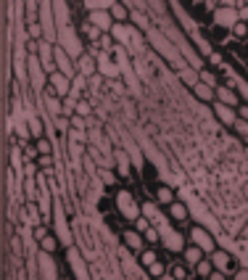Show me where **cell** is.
Segmentation results:
<instances>
[{"label":"cell","mask_w":248,"mask_h":280,"mask_svg":"<svg viewBox=\"0 0 248 280\" xmlns=\"http://www.w3.org/2000/svg\"><path fill=\"white\" fill-rule=\"evenodd\" d=\"M238 21H240L238 3H219V8L214 11V27H219V29H227V32H230Z\"/></svg>","instance_id":"obj_1"},{"label":"cell","mask_w":248,"mask_h":280,"mask_svg":"<svg viewBox=\"0 0 248 280\" xmlns=\"http://www.w3.org/2000/svg\"><path fill=\"white\" fill-rule=\"evenodd\" d=\"M190 238H193V246H198L204 254H214L216 251V240H214V233L208 228H193L190 230Z\"/></svg>","instance_id":"obj_2"},{"label":"cell","mask_w":248,"mask_h":280,"mask_svg":"<svg viewBox=\"0 0 248 280\" xmlns=\"http://www.w3.org/2000/svg\"><path fill=\"white\" fill-rule=\"evenodd\" d=\"M45 93H50V95H56V98H69V93H72V77H66V74H50V80H48V90Z\"/></svg>","instance_id":"obj_3"},{"label":"cell","mask_w":248,"mask_h":280,"mask_svg":"<svg viewBox=\"0 0 248 280\" xmlns=\"http://www.w3.org/2000/svg\"><path fill=\"white\" fill-rule=\"evenodd\" d=\"M116 206L122 209V214L127 217V220H137V217H143L140 206L135 204V196L129 190H119V193H116Z\"/></svg>","instance_id":"obj_4"},{"label":"cell","mask_w":248,"mask_h":280,"mask_svg":"<svg viewBox=\"0 0 248 280\" xmlns=\"http://www.w3.org/2000/svg\"><path fill=\"white\" fill-rule=\"evenodd\" d=\"M98 74L106 77V82L119 80L122 66L116 64V58H111V53H100V56H98Z\"/></svg>","instance_id":"obj_5"},{"label":"cell","mask_w":248,"mask_h":280,"mask_svg":"<svg viewBox=\"0 0 248 280\" xmlns=\"http://www.w3.org/2000/svg\"><path fill=\"white\" fill-rule=\"evenodd\" d=\"M208 259L214 262V270L224 272V275H235L240 270L235 264V254H230V251H214V254H208Z\"/></svg>","instance_id":"obj_6"},{"label":"cell","mask_w":248,"mask_h":280,"mask_svg":"<svg viewBox=\"0 0 248 280\" xmlns=\"http://www.w3.org/2000/svg\"><path fill=\"white\" fill-rule=\"evenodd\" d=\"M159 233H161V240H164V248H169V251H185L182 233L172 230V228H169V222L164 225V228H159Z\"/></svg>","instance_id":"obj_7"},{"label":"cell","mask_w":248,"mask_h":280,"mask_svg":"<svg viewBox=\"0 0 248 280\" xmlns=\"http://www.w3.org/2000/svg\"><path fill=\"white\" fill-rule=\"evenodd\" d=\"M37 103H40V111L50 114V119H56V116H64V100L50 95V93H42L40 98H37Z\"/></svg>","instance_id":"obj_8"},{"label":"cell","mask_w":248,"mask_h":280,"mask_svg":"<svg viewBox=\"0 0 248 280\" xmlns=\"http://www.w3.org/2000/svg\"><path fill=\"white\" fill-rule=\"evenodd\" d=\"M42 209L40 206H37V201H27V204L24 206H21V220H24L27 222V228H40V225H42Z\"/></svg>","instance_id":"obj_9"},{"label":"cell","mask_w":248,"mask_h":280,"mask_svg":"<svg viewBox=\"0 0 248 280\" xmlns=\"http://www.w3.org/2000/svg\"><path fill=\"white\" fill-rule=\"evenodd\" d=\"M87 21L95 29H100L103 35H108L114 29V24H116L114 16H111V11H92V13H87Z\"/></svg>","instance_id":"obj_10"},{"label":"cell","mask_w":248,"mask_h":280,"mask_svg":"<svg viewBox=\"0 0 248 280\" xmlns=\"http://www.w3.org/2000/svg\"><path fill=\"white\" fill-rule=\"evenodd\" d=\"M74 66H77V74H82V77H95L98 74V58L95 56H90V53H84V56L80 61H74Z\"/></svg>","instance_id":"obj_11"},{"label":"cell","mask_w":248,"mask_h":280,"mask_svg":"<svg viewBox=\"0 0 248 280\" xmlns=\"http://www.w3.org/2000/svg\"><path fill=\"white\" fill-rule=\"evenodd\" d=\"M122 240L127 243V248H132L135 254H143V251H145V248H143V243H145L143 233H137V230H124V233H122Z\"/></svg>","instance_id":"obj_12"},{"label":"cell","mask_w":248,"mask_h":280,"mask_svg":"<svg viewBox=\"0 0 248 280\" xmlns=\"http://www.w3.org/2000/svg\"><path fill=\"white\" fill-rule=\"evenodd\" d=\"M214 116H216L222 124H227V127H232V124L238 122L235 108H230V106H224V103H214Z\"/></svg>","instance_id":"obj_13"},{"label":"cell","mask_w":248,"mask_h":280,"mask_svg":"<svg viewBox=\"0 0 248 280\" xmlns=\"http://www.w3.org/2000/svg\"><path fill=\"white\" fill-rule=\"evenodd\" d=\"M132 29H135V27H127V24H114L111 35H114V40L119 43L122 48H129V40H132Z\"/></svg>","instance_id":"obj_14"},{"label":"cell","mask_w":248,"mask_h":280,"mask_svg":"<svg viewBox=\"0 0 248 280\" xmlns=\"http://www.w3.org/2000/svg\"><path fill=\"white\" fill-rule=\"evenodd\" d=\"M27 124H29V135H32V140H40V138H45V122L40 119V116H35V114H27Z\"/></svg>","instance_id":"obj_15"},{"label":"cell","mask_w":248,"mask_h":280,"mask_svg":"<svg viewBox=\"0 0 248 280\" xmlns=\"http://www.w3.org/2000/svg\"><path fill=\"white\" fill-rule=\"evenodd\" d=\"M216 103H224V106L235 108V106H238L235 90H230V88H224V85H219V88H216Z\"/></svg>","instance_id":"obj_16"},{"label":"cell","mask_w":248,"mask_h":280,"mask_svg":"<svg viewBox=\"0 0 248 280\" xmlns=\"http://www.w3.org/2000/svg\"><path fill=\"white\" fill-rule=\"evenodd\" d=\"M169 217H172L174 222H188V217H190V209L185 201H174L172 206H169Z\"/></svg>","instance_id":"obj_17"},{"label":"cell","mask_w":248,"mask_h":280,"mask_svg":"<svg viewBox=\"0 0 248 280\" xmlns=\"http://www.w3.org/2000/svg\"><path fill=\"white\" fill-rule=\"evenodd\" d=\"M193 95H196L201 103H211V100H216V90L208 88V85H204V82H198L196 88H193Z\"/></svg>","instance_id":"obj_18"},{"label":"cell","mask_w":248,"mask_h":280,"mask_svg":"<svg viewBox=\"0 0 248 280\" xmlns=\"http://www.w3.org/2000/svg\"><path fill=\"white\" fill-rule=\"evenodd\" d=\"M114 159H116V167H119V175H122V177H129V175H132V164H129V156H127V153H124L122 148L114 151Z\"/></svg>","instance_id":"obj_19"},{"label":"cell","mask_w":248,"mask_h":280,"mask_svg":"<svg viewBox=\"0 0 248 280\" xmlns=\"http://www.w3.org/2000/svg\"><path fill=\"white\" fill-rule=\"evenodd\" d=\"M114 3H116V0H84L82 8L87 13H92V11H111Z\"/></svg>","instance_id":"obj_20"},{"label":"cell","mask_w":248,"mask_h":280,"mask_svg":"<svg viewBox=\"0 0 248 280\" xmlns=\"http://www.w3.org/2000/svg\"><path fill=\"white\" fill-rule=\"evenodd\" d=\"M177 74H180V82H185L190 90H193V88H196V85L201 82V77H198V69H193V66L182 69V72H177Z\"/></svg>","instance_id":"obj_21"},{"label":"cell","mask_w":248,"mask_h":280,"mask_svg":"<svg viewBox=\"0 0 248 280\" xmlns=\"http://www.w3.org/2000/svg\"><path fill=\"white\" fill-rule=\"evenodd\" d=\"M156 201H159V204L172 206L174 204V190L169 188V185H159V188H156Z\"/></svg>","instance_id":"obj_22"},{"label":"cell","mask_w":248,"mask_h":280,"mask_svg":"<svg viewBox=\"0 0 248 280\" xmlns=\"http://www.w3.org/2000/svg\"><path fill=\"white\" fill-rule=\"evenodd\" d=\"M201 259H204V251H201L198 246H188V248H185V264H188V267H196Z\"/></svg>","instance_id":"obj_23"},{"label":"cell","mask_w":248,"mask_h":280,"mask_svg":"<svg viewBox=\"0 0 248 280\" xmlns=\"http://www.w3.org/2000/svg\"><path fill=\"white\" fill-rule=\"evenodd\" d=\"M111 16L116 24H124V21L129 19V8H127V3H114V8H111Z\"/></svg>","instance_id":"obj_24"},{"label":"cell","mask_w":248,"mask_h":280,"mask_svg":"<svg viewBox=\"0 0 248 280\" xmlns=\"http://www.w3.org/2000/svg\"><path fill=\"white\" fill-rule=\"evenodd\" d=\"M53 127L58 130V138H66L69 132H72V119H69V116H56V119H53Z\"/></svg>","instance_id":"obj_25"},{"label":"cell","mask_w":248,"mask_h":280,"mask_svg":"<svg viewBox=\"0 0 248 280\" xmlns=\"http://www.w3.org/2000/svg\"><path fill=\"white\" fill-rule=\"evenodd\" d=\"M77 32L87 35V40H90V45H92V43H98V40H100V35H103V32H100V29H95V27H92L90 21H84L82 27H77Z\"/></svg>","instance_id":"obj_26"},{"label":"cell","mask_w":248,"mask_h":280,"mask_svg":"<svg viewBox=\"0 0 248 280\" xmlns=\"http://www.w3.org/2000/svg\"><path fill=\"white\" fill-rule=\"evenodd\" d=\"M35 145H37V153H40V156H53V145H56V140L40 138V140H35Z\"/></svg>","instance_id":"obj_27"},{"label":"cell","mask_w":248,"mask_h":280,"mask_svg":"<svg viewBox=\"0 0 248 280\" xmlns=\"http://www.w3.org/2000/svg\"><path fill=\"white\" fill-rule=\"evenodd\" d=\"M40 251L42 254H56L58 251V235H53V233H50L48 238H42L40 240Z\"/></svg>","instance_id":"obj_28"},{"label":"cell","mask_w":248,"mask_h":280,"mask_svg":"<svg viewBox=\"0 0 248 280\" xmlns=\"http://www.w3.org/2000/svg\"><path fill=\"white\" fill-rule=\"evenodd\" d=\"M211 272H214V262H211V259H206V256H204V259H201V262L196 264V275L206 280L208 275H211Z\"/></svg>","instance_id":"obj_29"},{"label":"cell","mask_w":248,"mask_h":280,"mask_svg":"<svg viewBox=\"0 0 248 280\" xmlns=\"http://www.w3.org/2000/svg\"><path fill=\"white\" fill-rule=\"evenodd\" d=\"M27 37L29 40H45V32H42V24L35 21V24H27Z\"/></svg>","instance_id":"obj_30"},{"label":"cell","mask_w":248,"mask_h":280,"mask_svg":"<svg viewBox=\"0 0 248 280\" xmlns=\"http://www.w3.org/2000/svg\"><path fill=\"white\" fill-rule=\"evenodd\" d=\"M198 77H201V82L204 85H208V88H219V85H216V74L214 72H206V69H198Z\"/></svg>","instance_id":"obj_31"},{"label":"cell","mask_w":248,"mask_h":280,"mask_svg":"<svg viewBox=\"0 0 248 280\" xmlns=\"http://www.w3.org/2000/svg\"><path fill=\"white\" fill-rule=\"evenodd\" d=\"M230 35L238 37V40H248V24H246V21H238V24L230 29Z\"/></svg>","instance_id":"obj_32"},{"label":"cell","mask_w":248,"mask_h":280,"mask_svg":"<svg viewBox=\"0 0 248 280\" xmlns=\"http://www.w3.org/2000/svg\"><path fill=\"white\" fill-rule=\"evenodd\" d=\"M156 262H159V256H156L153 248H145V251L140 254V264H143V267H151V264H156Z\"/></svg>","instance_id":"obj_33"},{"label":"cell","mask_w":248,"mask_h":280,"mask_svg":"<svg viewBox=\"0 0 248 280\" xmlns=\"http://www.w3.org/2000/svg\"><path fill=\"white\" fill-rule=\"evenodd\" d=\"M95 177H98V180L103 183V185H116V177H114V172H111V169H98V172H95Z\"/></svg>","instance_id":"obj_34"},{"label":"cell","mask_w":248,"mask_h":280,"mask_svg":"<svg viewBox=\"0 0 248 280\" xmlns=\"http://www.w3.org/2000/svg\"><path fill=\"white\" fill-rule=\"evenodd\" d=\"M37 167H40V172L53 169V167H56V153H53V156H40V159H37Z\"/></svg>","instance_id":"obj_35"},{"label":"cell","mask_w":248,"mask_h":280,"mask_svg":"<svg viewBox=\"0 0 248 280\" xmlns=\"http://www.w3.org/2000/svg\"><path fill=\"white\" fill-rule=\"evenodd\" d=\"M77 114L87 119V116L95 114V108H92V103H87V100H80V103H77Z\"/></svg>","instance_id":"obj_36"},{"label":"cell","mask_w":248,"mask_h":280,"mask_svg":"<svg viewBox=\"0 0 248 280\" xmlns=\"http://www.w3.org/2000/svg\"><path fill=\"white\" fill-rule=\"evenodd\" d=\"M90 90L87 93H100V88H103V85H106V77H100V74H95V77H90Z\"/></svg>","instance_id":"obj_37"},{"label":"cell","mask_w":248,"mask_h":280,"mask_svg":"<svg viewBox=\"0 0 248 280\" xmlns=\"http://www.w3.org/2000/svg\"><path fill=\"white\" fill-rule=\"evenodd\" d=\"M143 238H145V243H159L161 233H159V228H148V230L143 233Z\"/></svg>","instance_id":"obj_38"},{"label":"cell","mask_w":248,"mask_h":280,"mask_svg":"<svg viewBox=\"0 0 248 280\" xmlns=\"http://www.w3.org/2000/svg\"><path fill=\"white\" fill-rule=\"evenodd\" d=\"M148 275H151V278H156V280H161V278L166 275L164 264H161V262H156V264H151V267H148Z\"/></svg>","instance_id":"obj_39"},{"label":"cell","mask_w":248,"mask_h":280,"mask_svg":"<svg viewBox=\"0 0 248 280\" xmlns=\"http://www.w3.org/2000/svg\"><path fill=\"white\" fill-rule=\"evenodd\" d=\"M172 278L174 280H188V267H185V264H174V267H172Z\"/></svg>","instance_id":"obj_40"},{"label":"cell","mask_w":248,"mask_h":280,"mask_svg":"<svg viewBox=\"0 0 248 280\" xmlns=\"http://www.w3.org/2000/svg\"><path fill=\"white\" fill-rule=\"evenodd\" d=\"M232 130H235V132H238L240 138H246V140H248V122H243V119H238L235 124H232Z\"/></svg>","instance_id":"obj_41"},{"label":"cell","mask_w":248,"mask_h":280,"mask_svg":"<svg viewBox=\"0 0 248 280\" xmlns=\"http://www.w3.org/2000/svg\"><path fill=\"white\" fill-rule=\"evenodd\" d=\"M148 228H153L148 217H137V220H135V230H137V233H145Z\"/></svg>","instance_id":"obj_42"},{"label":"cell","mask_w":248,"mask_h":280,"mask_svg":"<svg viewBox=\"0 0 248 280\" xmlns=\"http://www.w3.org/2000/svg\"><path fill=\"white\" fill-rule=\"evenodd\" d=\"M72 130H87V119L80 116V114H74L72 116Z\"/></svg>","instance_id":"obj_43"},{"label":"cell","mask_w":248,"mask_h":280,"mask_svg":"<svg viewBox=\"0 0 248 280\" xmlns=\"http://www.w3.org/2000/svg\"><path fill=\"white\" fill-rule=\"evenodd\" d=\"M48 235H50V233H48V228H45V225H40V228H35V230H32V238L37 240V243H40L42 238H48Z\"/></svg>","instance_id":"obj_44"},{"label":"cell","mask_w":248,"mask_h":280,"mask_svg":"<svg viewBox=\"0 0 248 280\" xmlns=\"http://www.w3.org/2000/svg\"><path fill=\"white\" fill-rule=\"evenodd\" d=\"M208 64H211V66H224V58H222V53H211V56H208Z\"/></svg>","instance_id":"obj_45"},{"label":"cell","mask_w":248,"mask_h":280,"mask_svg":"<svg viewBox=\"0 0 248 280\" xmlns=\"http://www.w3.org/2000/svg\"><path fill=\"white\" fill-rule=\"evenodd\" d=\"M232 280H248V267H240L235 275H232Z\"/></svg>","instance_id":"obj_46"},{"label":"cell","mask_w":248,"mask_h":280,"mask_svg":"<svg viewBox=\"0 0 248 280\" xmlns=\"http://www.w3.org/2000/svg\"><path fill=\"white\" fill-rule=\"evenodd\" d=\"M238 119H243V122H248V103H243L238 108Z\"/></svg>","instance_id":"obj_47"},{"label":"cell","mask_w":248,"mask_h":280,"mask_svg":"<svg viewBox=\"0 0 248 280\" xmlns=\"http://www.w3.org/2000/svg\"><path fill=\"white\" fill-rule=\"evenodd\" d=\"M206 280H227V275H224V272H219V270H214Z\"/></svg>","instance_id":"obj_48"},{"label":"cell","mask_w":248,"mask_h":280,"mask_svg":"<svg viewBox=\"0 0 248 280\" xmlns=\"http://www.w3.org/2000/svg\"><path fill=\"white\" fill-rule=\"evenodd\" d=\"M238 88H240V95H243V98L248 100V85H246V82H240Z\"/></svg>","instance_id":"obj_49"},{"label":"cell","mask_w":248,"mask_h":280,"mask_svg":"<svg viewBox=\"0 0 248 280\" xmlns=\"http://www.w3.org/2000/svg\"><path fill=\"white\" fill-rule=\"evenodd\" d=\"M246 24H248V21H246Z\"/></svg>","instance_id":"obj_50"},{"label":"cell","mask_w":248,"mask_h":280,"mask_svg":"<svg viewBox=\"0 0 248 280\" xmlns=\"http://www.w3.org/2000/svg\"><path fill=\"white\" fill-rule=\"evenodd\" d=\"M246 43H248V40H246Z\"/></svg>","instance_id":"obj_51"}]
</instances>
